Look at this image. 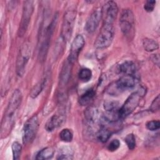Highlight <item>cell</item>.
I'll return each instance as SVG.
<instances>
[{
	"label": "cell",
	"instance_id": "obj_32",
	"mask_svg": "<svg viewBox=\"0 0 160 160\" xmlns=\"http://www.w3.org/2000/svg\"><path fill=\"white\" fill-rule=\"evenodd\" d=\"M151 59L154 62V63L159 67V57L158 54H152V56L151 57Z\"/></svg>",
	"mask_w": 160,
	"mask_h": 160
},
{
	"label": "cell",
	"instance_id": "obj_6",
	"mask_svg": "<svg viewBox=\"0 0 160 160\" xmlns=\"http://www.w3.org/2000/svg\"><path fill=\"white\" fill-rule=\"evenodd\" d=\"M39 128L38 116L34 115L24 123L22 129V142L24 144L31 142L34 138Z\"/></svg>",
	"mask_w": 160,
	"mask_h": 160
},
{
	"label": "cell",
	"instance_id": "obj_7",
	"mask_svg": "<svg viewBox=\"0 0 160 160\" xmlns=\"http://www.w3.org/2000/svg\"><path fill=\"white\" fill-rule=\"evenodd\" d=\"M76 12L74 11L68 10L65 12L61 29V38L64 42L68 41L71 39L74 26Z\"/></svg>",
	"mask_w": 160,
	"mask_h": 160
},
{
	"label": "cell",
	"instance_id": "obj_16",
	"mask_svg": "<svg viewBox=\"0 0 160 160\" xmlns=\"http://www.w3.org/2000/svg\"><path fill=\"white\" fill-rule=\"evenodd\" d=\"M118 70L124 74L136 76V67L135 64L131 61H126L121 63L119 66Z\"/></svg>",
	"mask_w": 160,
	"mask_h": 160
},
{
	"label": "cell",
	"instance_id": "obj_24",
	"mask_svg": "<svg viewBox=\"0 0 160 160\" xmlns=\"http://www.w3.org/2000/svg\"><path fill=\"white\" fill-rule=\"evenodd\" d=\"M22 146L19 142L15 141L12 144V152L13 155V159H19L21 156Z\"/></svg>",
	"mask_w": 160,
	"mask_h": 160
},
{
	"label": "cell",
	"instance_id": "obj_4",
	"mask_svg": "<svg viewBox=\"0 0 160 160\" xmlns=\"http://www.w3.org/2000/svg\"><path fill=\"white\" fill-rule=\"evenodd\" d=\"M114 37V24L103 23L100 32L95 40L94 47L100 49L107 48L112 43Z\"/></svg>",
	"mask_w": 160,
	"mask_h": 160
},
{
	"label": "cell",
	"instance_id": "obj_9",
	"mask_svg": "<svg viewBox=\"0 0 160 160\" xmlns=\"http://www.w3.org/2000/svg\"><path fill=\"white\" fill-rule=\"evenodd\" d=\"M30 47L26 43L23 44L19 50L16 66V73L19 76H22L25 72L26 66L30 58Z\"/></svg>",
	"mask_w": 160,
	"mask_h": 160
},
{
	"label": "cell",
	"instance_id": "obj_28",
	"mask_svg": "<svg viewBox=\"0 0 160 160\" xmlns=\"http://www.w3.org/2000/svg\"><path fill=\"white\" fill-rule=\"evenodd\" d=\"M159 107H160V98H159V94H158L156 98L152 101L149 109L151 112H155L156 111H158L159 110Z\"/></svg>",
	"mask_w": 160,
	"mask_h": 160
},
{
	"label": "cell",
	"instance_id": "obj_14",
	"mask_svg": "<svg viewBox=\"0 0 160 160\" xmlns=\"http://www.w3.org/2000/svg\"><path fill=\"white\" fill-rule=\"evenodd\" d=\"M64 119V116L63 114H54L47 121L45 128L46 129L49 131H52L54 129L58 128L63 122Z\"/></svg>",
	"mask_w": 160,
	"mask_h": 160
},
{
	"label": "cell",
	"instance_id": "obj_18",
	"mask_svg": "<svg viewBox=\"0 0 160 160\" xmlns=\"http://www.w3.org/2000/svg\"><path fill=\"white\" fill-rule=\"evenodd\" d=\"M95 91L92 88L88 89L79 98V103L81 106H86L89 104L94 99Z\"/></svg>",
	"mask_w": 160,
	"mask_h": 160
},
{
	"label": "cell",
	"instance_id": "obj_10",
	"mask_svg": "<svg viewBox=\"0 0 160 160\" xmlns=\"http://www.w3.org/2000/svg\"><path fill=\"white\" fill-rule=\"evenodd\" d=\"M118 13V8L117 4L114 1H109L106 2L101 8V14L103 23L114 24Z\"/></svg>",
	"mask_w": 160,
	"mask_h": 160
},
{
	"label": "cell",
	"instance_id": "obj_13",
	"mask_svg": "<svg viewBox=\"0 0 160 160\" xmlns=\"http://www.w3.org/2000/svg\"><path fill=\"white\" fill-rule=\"evenodd\" d=\"M85 119L89 125H94L99 123L101 125V117L98 110L93 107L88 108L84 112Z\"/></svg>",
	"mask_w": 160,
	"mask_h": 160
},
{
	"label": "cell",
	"instance_id": "obj_31",
	"mask_svg": "<svg viewBox=\"0 0 160 160\" xmlns=\"http://www.w3.org/2000/svg\"><path fill=\"white\" fill-rule=\"evenodd\" d=\"M57 159H72V156L71 154L62 153V154L58 155V156L57 157Z\"/></svg>",
	"mask_w": 160,
	"mask_h": 160
},
{
	"label": "cell",
	"instance_id": "obj_12",
	"mask_svg": "<svg viewBox=\"0 0 160 160\" xmlns=\"http://www.w3.org/2000/svg\"><path fill=\"white\" fill-rule=\"evenodd\" d=\"M101 19V9L98 8L95 9L89 16L85 24V30L89 33H92L94 32L99 26Z\"/></svg>",
	"mask_w": 160,
	"mask_h": 160
},
{
	"label": "cell",
	"instance_id": "obj_8",
	"mask_svg": "<svg viewBox=\"0 0 160 160\" xmlns=\"http://www.w3.org/2000/svg\"><path fill=\"white\" fill-rule=\"evenodd\" d=\"M34 11V2L32 1H24L21 21L18 30V36L22 37L24 35L28 28L31 18Z\"/></svg>",
	"mask_w": 160,
	"mask_h": 160
},
{
	"label": "cell",
	"instance_id": "obj_17",
	"mask_svg": "<svg viewBox=\"0 0 160 160\" xmlns=\"http://www.w3.org/2000/svg\"><path fill=\"white\" fill-rule=\"evenodd\" d=\"M112 132L104 124H101L97 132V138L102 142H106L111 137Z\"/></svg>",
	"mask_w": 160,
	"mask_h": 160
},
{
	"label": "cell",
	"instance_id": "obj_5",
	"mask_svg": "<svg viewBox=\"0 0 160 160\" xmlns=\"http://www.w3.org/2000/svg\"><path fill=\"white\" fill-rule=\"evenodd\" d=\"M119 27L123 34L129 39H132L135 29V19L132 11L129 9L122 11L119 18Z\"/></svg>",
	"mask_w": 160,
	"mask_h": 160
},
{
	"label": "cell",
	"instance_id": "obj_23",
	"mask_svg": "<svg viewBox=\"0 0 160 160\" xmlns=\"http://www.w3.org/2000/svg\"><path fill=\"white\" fill-rule=\"evenodd\" d=\"M59 138L61 141L66 142H69L72 140L73 134L70 129H63L59 133Z\"/></svg>",
	"mask_w": 160,
	"mask_h": 160
},
{
	"label": "cell",
	"instance_id": "obj_26",
	"mask_svg": "<svg viewBox=\"0 0 160 160\" xmlns=\"http://www.w3.org/2000/svg\"><path fill=\"white\" fill-rule=\"evenodd\" d=\"M104 108L106 111L118 110L119 103L116 101H106L104 103Z\"/></svg>",
	"mask_w": 160,
	"mask_h": 160
},
{
	"label": "cell",
	"instance_id": "obj_22",
	"mask_svg": "<svg viewBox=\"0 0 160 160\" xmlns=\"http://www.w3.org/2000/svg\"><path fill=\"white\" fill-rule=\"evenodd\" d=\"M78 77L82 82H88L92 78V71L89 68H82L79 71Z\"/></svg>",
	"mask_w": 160,
	"mask_h": 160
},
{
	"label": "cell",
	"instance_id": "obj_15",
	"mask_svg": "<svg viewBox=\"0 0 160 160\" xmlns=\"http://www.w3.org/2000/svg\"><path fill=\"white\" fill-rule=\"evenodd\" d=\"M72 65V63L67 60L62 66L59 76V82L62 86L66 85L68 82L71 77Z\"/></svg>",
	"mask_w": 160,
	"mask_h": 160
},
{
	"label": "cell",
	"instance_id": "obj_11",
	"mask_svg": "<svg viewBox=\"0 0 160 160\" xmlns=\"http://www.w3.org/2000/svg\"><path fill=\"white\" fill-rule=\"evenodd\" d=\"M85 44L84 39L81 34H78L72 41L71 46L69 55L68 58V61L72 64L76 61L79 54L83 48Z\"/></svg>",
	"mask_w": 160,
	"mask_h": 160
},
{
	"label": "cell",
	"instance_id": "obj_19",
	"mask_svg": "<svg viewBox=\"0 0 160 160\" xmlns=\"http://www.w3.org/2000/svg\"><path fill=\"white\" fill-rule=\"evenodd\" d=\"M54 153V150L51 147H47L41 149L36 155L37 160H46L51 159Z\"/></svg>",
	"mask_w": 160,
	"mask_h": 160
},
{
	"label": "cell",
	"instance_id": "obj_27",
	"mask_svg": "<svg viewBox=\"0 0 160 160\" xmlns=\"http://www.w3.org/2000/svg\"><path fill=\"white\" fill-rule=\"evenodd\" d=\"M146 126L147 129L150 131H156L160 128V122L159 120H152L148 121L146 123Z\"/></svg>",
	"mask_w": 160,
	"mask_h": 160
},
{
	"label": "cell",
	"instance_id": "obj_25",
	"mask_svg": "<svg viewBox=\"0 0 160 160\" xmlns=\"http://www.w3.org/2000/svg\"><path fill=\"white\" fill-rule=\"evenodd\" d=\"M124 141L128 147V148L131 150H132L135 148L136 145V138L135 136L133 134L131 133L128 134L125 139Z\"/></svg>",
	"mask_w": 160,
	"mask_h": 160
},
{
	"label": "cell",
	"instance_id": "obj_2",
	"mask_svg": "<svg viewBox=\"0 0 160 160\" xmlns=\"http://www.w3.org/2000/svg\"><path fill=\"white\" fill-rule=\"evenodd\" d=\"M145 94L146 89L144 88H141L128 98L124 104L119 109V115L121 119L126 118L137 108Z\"/></svg>",
	"mask_w": 160,
	"mask_h": 160
},
{
	"label": "cell",
	"instance_id": "obj_1",
	"mask_svg": "<svg viewBox=\"0 0 160 160\" xmlns=\"http://www.w3.org/2000/svg\"><path fill=\"white\" fill-rule=\"evenodd\" d=\"M22 101V94L16 89L9 99L1 126V138H6L11 132L15 122V117Z\"/></svg>",
	"mask_w": 160,
	"mask_h": 160
},
{
	"label": "cell",
	"instance_id": "obj_3",
	"mask_svg": "<svg viewBox=\"0 0 160 160\" xmlns=\"http://www.w3.org/2000/svg\"><path fill=\"white\" fill-rule=\"evenodd\" d=\"M138 81L136 76L124 74L117 81L112 83L107 89V92L111 95H118L124 91L133 88Z\"/></svg>",
	"mask_w": 160,
	"mask_h": 160
},
{
	"label": "cell",
	"instance_id": "obj_20",
	"mask_svg": "<svg viewBox=\"0 0 160 160\" xmlns=\"http://www.w3.org/2000/svg\"><path fill=\"white\" fill-rule=\"evenodd\" d=\"M142 45L144 49L148 52H151L159 48V44L154 39L149 38L144 39L142 41Z\"/></svg>",
	"mask_w": 160,
	"mask_h": 160
},
{
	"label": "cell",
	"instance_id": "obj_29",
	"mask_svg": "<svg viewBox=\"0 0 160 160\" xmlns=\"http://www.w3.org/2000/svg\"><path fill=\"white\" fill-rule=\"evenodd\" d=\"M120 146V142L118 139H115L112 140L110 143L108 144V149L111 151V152H113L116 151Z\"/></svg>",
	"mask_w": 160,
	"mask_h": 160
},
{
	"label": "cell",
	"instance_id": "obj_21",
	"mask_svg": "<svg viewBox=\"0 0 160 160\" xmlns=\"http://www.w3.org/2000/svg\"><path fill=\"white\" fill-rule=\"evenodd\" d=\"M46 79L44 78L42 79L41 81H39L38 83H37L31 89V92H30V96L32 98H36L42 91L44 89L45 84H46Z\"/></svg>",
	"mask_w": 160,
	"mask_h": 160
},
{
	"label": "cell",
	"instance_id": "obj_30",
	"mask_svg": "<svg viewBox=\"0 0 160 160\" xmlns=\"http://www.w3.org/2000/svg\"><path fill=\"white\" fill-rule=\"evenodd\" d=\"M155 4L156 1H146L144 5V9L148 12H152L154 9Z\"/></svg>",
	"mask_w": 160,
	"mask_h": 160
}]
</instances>
